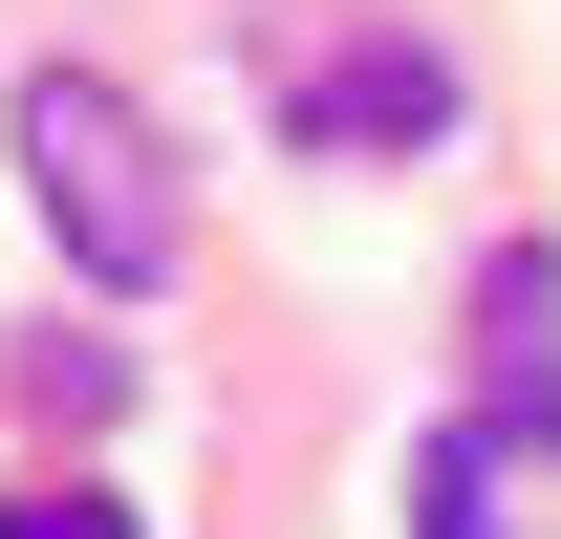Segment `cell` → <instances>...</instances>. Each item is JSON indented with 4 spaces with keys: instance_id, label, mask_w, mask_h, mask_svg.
<instances>
[{
    "instance_id": "cell-5",
    "label": "cell",
    "mask_w": 561,
    "mask_h": 539,
    "mask_svg": "<svg viewBox=\"0 0 561 539\" xmlns=\"http://www.w3.org/2000/svg\"><path fill=\"white\" fill-rule=\"evenodd\" d=\"M22 410H44V432H108V410H130V345H87V324H22Z\"/></svg>"
},
{
    "instance_id": "cell-4",
    "label": "cell",
    "mask_w": 561,
    "mask_h": 539,
    "mask_svg": "<svg viewBox=\"0 0 561 539\" xmlns=\"http://www.w3.org/2000/svg\"><path fill=\"white\" fill-rule=\"evenodd\" d=\"M411 539H518V474H496V432H432V454H411Z\"/></svg>"
},
{
    "instance_id": "cell-1",
    "label": "cell",
    "mask_w": 561,
    "mask_h": 539,
    "mask_svg": "<svg viewBox=\"0 0 561 539\" xmlns=\"http://www.w3.org/2000/svg\"><path fill=\"white\" fill-rule=\"evenodd\" d=\"M22 173H44V238H66L108 302H151V280L195 260V195H173V130H151L108 66H22Z\"/></svg>"
},
{
    "instance_id": "cell-6",
    "label": "cell",
    "mask_w": 561,
    "mask_h": 539,
    "mask_svg": "<svg viewBox=\"0 0 561 539\" xmlns=\"http://www.w3.org/2000/svg\"><path fill=\"white\" fill-rule=\"evenodd\" d=\"M0 539H151V518L108 496V474H22V496H0Z\"/></svg>"
},
{
    "instance_id": "cell-2",
    "label": "cell",
    "mask_w": 561,
    "mask_h": 539,
    "mask_svg": "<svg viewBox=\"0 0 561 539\" xmlns=\"http://www.w3.org/2000/svg\"><path fill=\"white\" fill-rule=\"evenodd\" d=\"M280 130H302V151H432V130H454V66H432V44H346V66L280 87Z\"/></svg>"
},
{
    "instance_id": "cell-3",
    "label": "cell",
    "mask_w": 561,
    "mask_h": 539,
    "mask_svg": "<svg viewBox=\"0 0 561 539\" xmlns=\"http://www.w3.org/2000/svg\"><path fill=\"white\" fill-rule=\"evenodd\" d=\"M476 345H496V389H518V454H561V260H540V238H496Z\"/></svg>"
}]
</instances>
